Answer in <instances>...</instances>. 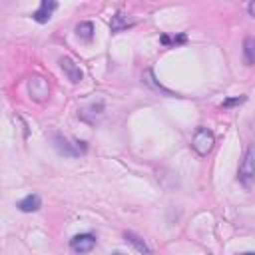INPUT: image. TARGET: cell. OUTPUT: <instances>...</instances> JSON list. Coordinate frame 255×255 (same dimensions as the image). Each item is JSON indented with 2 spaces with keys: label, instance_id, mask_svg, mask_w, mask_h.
<instances>
[{
  "label": "cell",
  "instance_id": "1",
  "mask_svg": "<svg viewBox=\"0 0 255 255\" xmlns=\"http://www.w3.org/2000/svg\"><path fill=\"white\" fill-rule=\"evenodd\" d=\"M26 88H28V96L34 100V102H44L50 94V84L44 76H30L28 82H26Z\"/></svg>",
  "mask_w": 255,
  "mask_h": 255
},
{
  "label": "cell",
  "instance_id": "2",
  "mask_svg": "<svg viewBox=\"0 0 255 255\" xmlns=\"http://www.w3.org/2000/svg\"><path fill=\"white\" fill-rule=\"evenodd\" d=\"M213 143H215V135H213L211 129H207V128H199V129L193 133L191 147H193L199 155H207V153L213 149Z\"/></svg>",
  "mask_w": 255,
  "mask_h": 255
},
{
  "label": "cell",
  "instance_id": "3",
  "mask_svg": "<svg viewBox=\"0 0 255 255\" xmlns=\"http://www.w3.org/2000/svg\"><path fill=\"white\" fill-rule=\"evenodd\" d=\"M58 64H60L62 72L66 74V78H68L72 84H80V82L84 80V72H82V68H80L70 56H62V58L58 60Z\"/></svg>",
  "mask_w": 255,
  "mask_h": 255
},
{
  "label": "cell",
  "instance_id": "4",
  "mask_svg": "<svg viewBox=\"0 0 255 255\" xmlns=\"http://www.w3.org/2000/svg\"><path fill=\"white\" fill-rule=\"evenodd\" d=\"M70 247H72V251H76V253H90V251L96 247V237H94L92 233H80V235L72 237Z\"/></svg>",
  "mask_w": 255,
  "mask_h": 255
},
{
  "label": "cell",
  "instance_id": "5",
  "mask_svg": "<svg viewBox=\"0 0 255 255\" xmlns=\"http://www.w3.org/2000/svg\"><path fill=\"white\" fill-rule=\"evenodd\" d=\"M251 177H255V149H249L239 165V179L247 183Z\"/></svg>",
  "mask_w": 255,
  "mask_h": 255
},
{
  "label": "cell",
  "instance_id": "6",
  "mask_svg": "<svg viewBox=\"0 0 255 255\" xmlns=\"http://www.w3.org/2000/svg\"><path fill=\"white\" fill-rule=\"evenodd\" d=\"M56 8H58V4H56L54 0H42L40 6H38V10L32 14V18H34L38 24H46V22L52 18V14H54Z\"/></svg>",
  "mask_w": 255,
  "mask_h": 255
},
{
  "label": "cell",
  "instance_id": "7",
  "mask_svg": "<svg viewBox=\"0 0 255 255\" xmlns=\"http://www.w3.org/2000/svg\"><path fill=\"white\" fill-rule=\"evenodd\" d=\"M40 207H42V199H40L38 193H30V195H26L24 199L18 201V209L24 211V213H34Z\"/></svg>",
  "mask_w": 255,
  "mask_h": 255
},
{
  "label": "cell",
  "instance_id": "8",
  "mask_svg": "<svg viewBox=\"0 0 255 255\" xmlns=\"http://www.w3.org/2000/svg\"><path fill=\"white\" fill-rule=\"evenodd\" d=\"M54 145H56L58 153H62L64 157H76V155L80 153V151L74 149L72 143H68V139H64L62 135H56V137H54Z\"/></svg>",
  "mask_w": 255,
  "mask_h": 255
},
{
  "label": "cell",
  "instance_id": "9",
  "mask_svg": "<svg viewBox=\"0 0 255 255\" xmlns=\"http://www.w3.org/2000/svg\"><path fill=\"white\" fill-rule=\"evenodd\" d=\"M243 62H245V66L255 64V38L253 36H247L243 40Z\"/></svg>",
  "mask_w": 255,
  "mask_h": 255
},
{
  "label": "cell",
  "instance_id": "10",
  "mask_svg": "<svg viewBox=\"0 0 255 255\" xmlns=\"http://www.w3.org/2000/svg\"><path fill=\"white\" fill-rule=\"evenodd\" d=\"M126 239H128V243H131L139 253H143V255H151V249L147 247V243L141 239V237H137L135 233H131V231H128L126 233Z\"/></svg>",
  "mask_w": 255,
  "mask_h": 255
},
{
  "label": "cell",
  "instance_id": "11",
  "mask_svg": "<svg viewBox=\"0 0 255 255\" xmlns=\"http://www.w3.org/2000/svg\"><path fill=\"white\" fill-rule=\"evenodd\" d=\"M128 26H131V22H129L122 12H118V14L112 16V22H110L112 32H122V30H126Z\"/></svg>",
  "mask_w": 255,
  "mask_h": 255
},
{
  "label": "cell",
  "instance_id": "12",
  "mask_svg": "<svg viewBox=\"0 0 255 255\" xmlns=\"http://www.w3.org/2000/svg\"><path fill=\"white\" fill-rule=\"evenodd\" d=\"M76 34L82 40H92V36H94V24L92 22H80L76 26Z\"/></svg>",
  "mask_w": 255,
  "mask_h": 255
},
{
  "label": "cell",
  "instance_id": "13",
  "mask_svg": "<svg viewBox=\"0 0 255 255\" xmlns=\"http://www.w3.org/2000/svg\"><path fill=\"white\" fill-rule=\"evenodd\" d=\"M245 102V96H237V98H231V100H225L221 104V108H231V106H237V104H243Z\"/></svg>",
  "mask_w": 255,
  "mask_h": 255
},
{
  "label": "cell",
  "instance_id": "14",
  "mask_svg": "<svg viewBox=\"0 0 255 255\" xmlns=\"http://www.w3.org/2000/svg\"><path fill=\"white\" fill-rule=\"evenodd\" d=\"M247 12H249V16H251V18H255V0H253V2H249Z\"/></svg>",
  "mask_w": 255,
  "mask_h": 255
},
{
  "label": "cell",
  "instance_id": "15",
  "mask_svg": "<svg viewBox=\"0 0 255 255\" xmlns=\"http://www.w3.org/2000/svg\"><path fill=\"white\" fill-rule=\"evenodd\" d=\"M112 255H124V253H120V251H114V253H112Z\"/></svg>",
  "mask_w": 255,
  "mask_h": 255
},
{
  "label": "cell",
  "instance_id": "16",
  "mask_svg": "<svg viewBox=\"0 0 255 255\" xmlns=\"http://www.w3.org/2000/svg\"><path fill=\"white\" fill-rule=\"evenodd\" d=\"M243 255H255V253H253V251H249V253H243Z\"/></svg>",
  "mask_w": 255,
  "mask_h": 255
}]
</instances>
